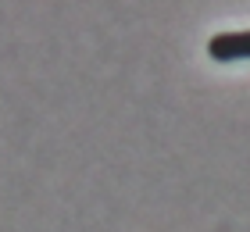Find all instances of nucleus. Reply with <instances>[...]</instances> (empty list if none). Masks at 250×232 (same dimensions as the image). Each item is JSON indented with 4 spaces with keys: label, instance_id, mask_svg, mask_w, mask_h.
Listing matches in <instances>:
<instances>
[{
    "label": "nucleus",
    "instance_id": "obj_1",
    "mask_svg": "<svg viewBox=\"0 0 250 232\" xmlns=\"http://www.w3.org/2000/svg\"><path fill=\"white\" fill-rule=\"evenodd\" d=\"M208 54L214 61H250V29L218 32L214 40H208Z\"/></svg>",
    "mask_w": 250,
    "mask_h": 232
}]
</instances>
